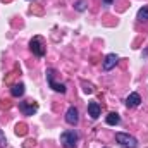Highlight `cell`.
Masks as SVG:
<instances>
[{"label":"cell","instance_id":"4","mask_svg":"<svg viewBox=\"0 0 148 148\" xmlns=\"http://www.w3.org/2000/svg\"><path fill=\"white\" fill-rule=\"evenodd\" d=\"M29 48H31V52H33L36 57H43V55H45V43H43V38L35 36L29 41Z\"/></svg>","mask_w":148,"mask_h":148},{"label":"cell","instance_id":"6","mask_svg":"<svg viewBox=\"0 0 148 148\" xmlns=\"http://www.w3.org/2000/svg\"><path fill=\"white\" fill-rule=\"evenodd\" d=\"M117 62H119V57H117L115 53H109V55L103 59L102 67H103V71H110V69H114V67L117 66Z\"/></svg>","mask_w":148,"mask_h":148},{"label":"cell","instance_id":"14","mask_svg":"<svg viewBox=\"0 0 148 148\" xmlns=\"http://www.w3.org/2000/svg\"><path fill=\"white\" fill-rule=\"evenodd\" d=\"M81 84H83V90H84L86 93H93V91H95V88H93V84H91V83H86V81H81Z\"/></svg>","mask_w":148,"mask_h":148},{"label":"cell","instance_id":"12","mask_svg":"<svg viewBox=\"0 0 148 148\" xmlns=\"http://www.w3.org/2000/svg\"><path fill=\"white\" fill-rule=\"evenodd\" d=\"M136 19H138V21H141V23H147V21H148V7H141V9L138 10Z\"/></svg>","mask_w":148,"mask_h":148},{"label":"cell","instance_id":"1","mask_svg":"<svg viewBox=\"0 0 148 148\" xmlns=\"http://www.w3.org/2000/svg\"><path fill=\"white\" fill-rule=\"evenodd\" d=\"M115 140L122 148H138V140L127 133H115Z\"/></svg>","mask_w":148,"mask_h":148},{"label":"cell","instance_id":"2","mask_svg":"<svg viewBox=\"0 0 148 148\" xmlns=\"http://www.w3.org/2000/svg\"><path fill=\"white\" fill-rule=\"evenodd\" d=\"M77 140H79V136H77V133L73 131V129L64 131V133L60 134V143H62V147L64 148H76Z\"/></svg>","mask_w":148,"mask_h":148},{"label":"cell","instance_id":"8","mask_svg":"<svg viewBox=\"0 0 148 148\" xmlns=\"http://www.w3.org/2000/svg\"><path fill=\"white\" fill-rule=\"evenodd\" d=\"M140 103H141V97H140L138 93H131V95L126 98V107H127V109H136Z\"/></svg>","mask_w":148,"mask_h":148},{"label":"cell","instance_id":"7","mask_svg":"<svg viewBox=\"0 0 148 148\" xmlns=\"http://www.w3.org/2000/svg\"><path fill=\"white\" fill-rule=\"evenodd\" d=\"M66 122L71 124V126H76L79 122V112L76 107H69L67 112H66Z\"/></svg>","mask_w":148,"mask_h":148},{"label":"cell","instance_id":"15","mask_svg":"<svg viewBox=\"0 0 148 148\" xmlns=\"http://www.w3.org/2000/svg\"><path fill=\"white\" fill-rule=\"evenodd\" d=\"M26 131H28V129H26V126H24V124H17V126H16V134L24 136V134H26Z\"/></svg>","mask_w":148,"mask_h":148},{"label":"cell","instance_id":"5","mask_svg":"<svg viewBox=\"0 0 148 148\" xmlns=\"http://www.w3.org/2000/svg\"><path fill=\"white\" fill-rule=\"evenodd\" d=\"M19 110L23 112L24 115H33L38 110V103L35 100H24V102H19Z\"/></svg>","mask_w":148,"mask_h":148},{"label":"cell","instance_id":"13","mask_svg":"<svg viewBox=\"0 0 148 148\" xmlns=\"http://www.w3.org/2000/svg\"><path fill=\"white\" fill-rule=\"evenodd\" d=\"M74 9H76V10H79V12L86 10V2H84V0H77V2L74 3Z\"/></svg>","mask_w":148,"mask_h":148},{"label":"cell","instance_id":"17","mask_svg":"<svg viewBox=\"0 0 148 148\" xmlns=\"http://www.w3.org/2000/svg\"><path fill=\"white\" fill-rule=\"evenodd\" d=\"M102 2H103L105 5H112V3H114V0H102Z\"/></svg>","mask_w":148,"mask_h":148},{"label":"cell","instance_id":"11","mask_svg":"<svg viewBox=\"0 0 148 148\" xmlns=\"http://www.w3.org/2000/svg\"><path fill=\"white\" fill-rule=\"evenodd\" d=\"M107 124L109 126H117V124H121V115L119 114H115V112H110L109 115H107Z\"/></svg>","mask_w":148,"mask_h":148},{"label":"cell","instance_id":"9","mask_svg":"<svg viewBox=\"0 0 148 148\" xmlns=\"http://www.w3.org/2000/svg\"><path fill=\"white\" fill-rule=\"evenodd\" d=\"M100 114H102V109H100V105H98L97 102H90V103H88V115H90L91 119H98Z\"/></svg>","mask_w":148,"mask_h":148},{"label":"cell","instance_id":"3","mask_svg":"<svg viewBox=\"0 0 148 148\" xmlns=\"http://www.w3.org/2000/svg\"><path fill=\"white\" fill-rule=\"evenodd\" d=\"M55 74L57 71L55 69H47V83H48V86L53 90V91H57V93H66V84L64 83H57L55 81Z\"/></svg>","mask_w":148,"mask_h":148},{"label":"cell","instance_id":"10","mask_svg":"<svg viewBox=\"0 0 148 148\" xmlns=\"http://www.w3.org/2000/svg\"><path fill=\"white\" fill-rule=\"evenodd\" d=\"M24 83H16L12 88H10V95L12 97H16V98H19V97H23L24 95Z\"/></svg>","mask_w":148,"mask_h":148},{"label":"cell","instance_id":"16","mask_svg":"<svg viewBox=\"0 0 148 148\" xmlns=\"http://www.w3.org/2000/svg\"><path fill=\"white\" fill-rule=\"evenodd\" d=\"M7 147V138H5V134H3V131L0 129V148Z\"/></svg>","mask_w":148,"mask_h":148}]
</instances>
